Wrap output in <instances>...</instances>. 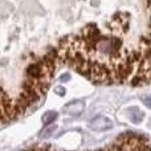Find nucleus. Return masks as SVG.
I'll return each instance as SVG.
<instances>
[{
	"label": "nucleus",
	"instance_id": "nucleus-9",
	"mask_svg": "<svg viewBox=\"0 0 151 151\" xmlns=\"http://www.w3.org/2000/svg\"><path fill=\"white\" fill-rule=\"evenodd\" d=\"M55 93L63 97V96H65L66 90H65V88H64V86H57V88H55Z\"/></svg>",
	"mask_w": 151,
	"mask_h": 151
},
{
	"label": "nucleus",
	"instance_id": "nucleus-6",
	"mask_svg": "<svg viewBox=\"0 0 151 151\" xmlns=\"http://www.w3.org/2000/svg\"><path fill=\"white\" fill-rule=\"evenodd\" d=\"M57 118H58V113L50 110V111H47L44 115H42L41 119H42V123H44V125H49V123L55 122Z\"/></svg>",
	"mask_w": 151,
	"mask_h": 151
},
{
	"label": "nucleus",
	"instance_id": "nucleus-7",
	"mask_svg": "<svg viewBox=\"0 0 151 151\" xmlns=\"http://www.w3.org/2000/svg\"><path fill=\"white\" fill-rule=\"evenodd\" d=\"M141 99H142V102H143L145 106L151 109V96H143Z\"/></svg>",
	"mask_w": 151,
	"mask_h": 151
},
{
	"label": "nucleus",
	"instance_id": "nucleus-2",
	"mask_svg": "<svg viewBox=\"0 0 151 151\" xmlns=\"http://www.w3.org/2000/svg\"><path fill=\"white\" fill-rule=\"evenodd\" d=\"M89 127L96 131H106L114 127V123L111 119L106 117H97L91 122H89Z\"/></svg>",
	"mask_w": 151,
	"mask_h": 151
},
{
	"label": "nucleus",
	"instance_id": "nucleus-5",
	"mask_svg": "<svg viewBox=\"0 0 151 151\" xmlns=\"http://www.w3.org/2000/svg\"><path fill=\"white\" fill-rule=\"evenodd\" d=\"M13 11V5L5 0H0V17L4 19Z\"/></svg>",
	"mask_w": 151,
	"mask_h": 151
},
{
	"label": "nucleus",
	"instance_id": "nucleus-8",
	"mask_svg": "<svg viewBox=\"0 0 151 151\" xmlns=\"http://www.w3.org/2000/svg\"><path fill=\"white\" fill-rule=\"evenodd\" d=\"M53 130H55V127H50V129H45L44 131H41V133H40V138H47V137H49L50 134L53 133Z\"/></svg>",
	"mask_w": 151,
	"mask_h": 151
},
{
	"label": "nucleus",
	"instance_id": "nucleus-3",
	"mask_svg": "<svg viewBox=\"0 0 151 151\" xmlns=\"http://www.w3.org/2000/svg\"><path fill=\"white\" fill-rule=\"evenodd\" d=\"M125 114H126V117L129 118V121H130V122H133L134 125H139V123L143 121V118H145L143 111H142L139 107H137V106L129 107V109L126 110Z\"/></svg>",
	"mask_w": 151,
	"mask_h": 151
},
{
	"label": "nucleus",
	"instance_id": "nucleus-4",
	"mask_svg": "<svg viewBox=\"0 0 151 151\" xmlns=\"http://www.w3.org/2000/svg\"><path fill=\"white\" fill-rule=\"evenodd\" d=\"M83 107H85V105H83L82 101H73V102H69V104H66L65 106H64V111L69 115L77 117V115L82 114Z\"/></svg>",
	"mask_w": 151,
	"mask_h": 151
},
{
	"label": "nucleus",
	"instance_id": "nucleus-1",
	"mask_svg": "<svg viewBox=\"0 0 151 151\" xmlns=\"http://www.w3.org/2000/svg\"><path fill=\"white\" fill-rule=\"evenodd\" d=\"M122 40L117 36H99L93 45V52H97L101 56H106L115 61L122 56Z\"/></svg>",
	"mask_w": 151,
	"mask_h": 151
},
{
	"label": "nucleus",
	"instance_id": "nucleus-10",
	"mask_svg": "<svg viewBox=\"0 0 151 151\" xmlns=\"http://www.w3.org/2000/svg\"><path fill=\"white\" fill-rule=\"evenodd\" d=\"M69 80H70V76H69V73L61 74V77H60V81H61V82H68Z\"/></svg>",
	"mask_w": 151,
	"mask_h": 151
},
{
	"label": "nucleus",
	"instance_id": "nucleus-11",
	"mask_svg": "<svg viewBox=\"0 0 151 151\" xmlns=\"http://www.w3.org/2000/svg\"><path fill=\"white\" fill-rule=\"evenodd\" d=\"M149 127L151 129V119H150V122H149Z\"/></svg>",
	"mask_w": 151,
	"mask_h": 151
}]
</instances>
